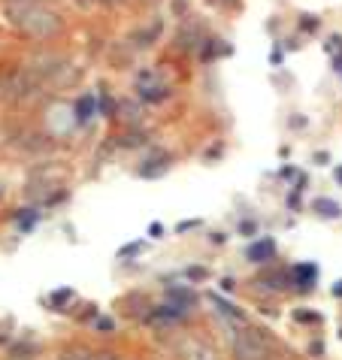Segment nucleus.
I'll return each instance as SVG.
<instances>
[{
  "instance_id": "obj_28",
  "label": "nucleus",
  "mask_w": 342,
  "mask_h": 360,
  "mask_svg": "<svg viewBox=\"0 0 342 360\" xmlns=\"http://www.w3.org/2000/svg\"><path fill=\"white\" fill-rule=\"evenodd\" d=\"M109 3H116V0H109Z\"/></svg>"
},
{
  "instance_id": "obj_2",
  "label": "nucleus",
  "mask_w": 342,
  "mask_h": 360,
  "mask_svg": "<svg viewBox=\"0 0 342 360\" xmlns=\"http://www.w3.org/2000/svg\"><path fill=\"white\" fill-rule=\"evenodd\" d=\"M231 351H233V360H272L276 342L261 327H242V330L233 333Z\"/></svg>"
},
{
  "instance_id": "obj_8",
  "label": "nucleus",
  "mask_w": 342,
  "mask_h": 360,
  "mask_svg": "<svg viewBox=\"0 0 342 360\" xmlns=\"http://www.w3.org/2000/svg\"><path fill=\"white\" fill-rule=\"evenodd\" d=\"M312 209H315L321 218H339V215H342L339 203H336V200H328V197H321V200H315V203H312Z\"/></svg>"
},
{
  "instance_id": "obj_17",
  "label": "nucleus",
  "mask_w": 342,
  "mask_h": 360,
  "mask_svg": "<svg viewBox=\"0 0 342 360\" xmlns=\"http://www.w3.org/2000/svg\"><path fill=\"white\" fill-rule=\"evenodd\" d=\"M94 330H97V333H116V321L106 318V315L97 318V321H94Z\"/></svg>"
},
{
  "instance_id": "obj_25",
  "label": "nucleus",
  "mask_w": 342,
  "mask_h": 360,
  "mask_svg": "<svg viewBox=\"0 0 342 360\" xmlns=\"http://www.w3.org/2000/svg\"><path fill=\"white\" fill-rule=\"evenodd\" d=\"M333 294H336V297H342V282H339L336 288H333Z\"/></svg>"
},
{
  "instance_id": "obj_21",
  "label": "nucleus",
  "mask_w": 342,
  "mask_h": 360,
  "mask_svg": "<svg viewBox=\"0 0 342 360\" xmlns=\"http://www.w3.org/2000/svg\"><path fill=\"white\" fill-rule=\"evenodd\" d=\"M149 236H151V240H161V236H164V224H158V221H155V224H149Z\"/></svg>"
},
{
  "instance_id": "obj_26",
  "label": "nucleus",
  "mask_w": 342,
  "mask_h": 360,
  "mask_svg": "<svg viewBox=\"0 0 342 360\" xmlns=\"http://www.w3.org/2000/svg\"><path fill=\"white\" fill-rule=\"evenodd\" d=\"M336 179H339V182H342V167H339V170H336Z\"/></svg>"
},
{
  "instance_id": "obj_1",
  "label": "nucleus",
  "mask_w": 342,
  "mask_h": 360,
  "mask_svg": "<svg viewBox=\"0 0 342 360\" xmlns=\"http://www.w3.org/2000/svg\"><path fill=\"white\" fill-rule=\"evenodd\" d=\"M6 21L19 30V34L30 36V40H49L61 30V19L52 10H45L36 0H12L6 3Z\"/></svg>"
},
{
  "instance_id": "obj_16",
  "label": "nucleus",
  "mask_w": 342,
  "mask_h": 360,
  "mask_svg": "<svg viewBox=\"0 0 342 360\" xmlns=\"http://www.w3.org/2000/svg\"><path fill=\"white\" fill-rule=\"evenodd\" d=\"M209 275L206 266H185V279L188 282H203Z\"/></svg>"
},
{
  "instance_id": "obj_19",
  "label": "nucleus",
  "mask_w": 342,
  "mask_h": 360,
  "mask_svg": "<svg viewBox=\"0 0 342 360\" xmlns=\"http://www.w3.org/2000/svg\"><path fill=\"white\" fill-rule=\"evenodd\" d=\"M200 224H203L200 218H191V221H179L176 233H188V231H194V227H200Z\"/></svg>"
},
{
  "instance_id": "obj_12",
  "label": "nucleus",
  "mask_w": 342,
  "mask_h": 360,
  "mask_svg": "<svg viewBox=\"0 0 342 360\" xmlns=\"http://www.w3.org/2000/svg\"><path fill=\"white\" fill-rule=\"evenodd\" d=\"M140 94L146 97V100H151V103H158V100H164V97L170 94V91H167L164 85H142V88H140Z\"/></svg>"
},
{
  "instance_id": "obj_24",
  "label": "nucleus",
  "mask_w": 342,
  "mask_h": 360,
  "mask_svg": "<svg viewBox=\"0 0 342 360\" xmlns=\"http://www.w3.org/2000/svg\"><path fill=\"white\" fill-rule=\"evenodd\" d=\"M233 285H237V282H233L231 275H227V279H222V290H233Z\"/></svg>"
},
{
  "instance_id": "obj_18",
  "label": "nucleus",
  "mask_w": 342,
  "mask_h": 360,
  "mask_svg": "<svg viewBox=\"0 0 342 360\" xmlns=\"http://www.w3.org/2000/svg\"><path fill=\"white\" fill-rule=\"evenodd\" d=\"M142 248V242H127V245H121V248L116 251V257H121V260H127L131 255H136V251Z\"/></svg>"
},
{
  "instance_id": "obj_6",
  "label": "nucleus",
  "mask_w": 342,
  "mask_h": 360,
  "mask_svg": "<svg viewBox=\"0 0 342 360\" xmlns=\"http://www.w3.org/2000/svg\"><path fill=\"white\" fill-rule=\"evenodd\" d=\"M12 221H15V227H19L21 233H30L36 227V221H40V212H36V206H25L21 212H15Z\"/></svg>"
},
{
  "instance_id": "obj_7",
  "label": "nucleus",
  "mask_w": 342,
  "mask_h": 360,
  "mask_svg": "<svg viewBox=\"0 0 342 360\" xmlns=\"http://www.w3.org/2000/svg\"><path fill=\"white\" fill-rule=\"evenodd\" d=\"M58 360H97V354L88 346H82V342H73V346H67L61 351Z\"/></svg>"
},
{
  "instance_id": "obj_14",
  "label": "nucleus",
  "mask_w": 342,
  "mask_h": 360,
  "mask_svg": "<svg viewBox=\"0 0 342 360\" xmlns=\"http://www.w3.org/2000/svg\"><path fill=\"white\" fill-rule=\"evenodd\" d=\"M288 279H291V275H285V273H264V275H261V282H264L267 288H285Z\"/></svg>"
},
{
  "instance_id": "obj_4",
  "label": "nucleus",
  "mask_w": 342,
  "mask_h": 360,
  "mask_svg": "<svg viewBox=\"0 0 342 360\" xmlns=\"http://www.w3.org/2000/svg\"><path fill=\"white\" fill-rule=\"evenodd\" d=\"M315 279H318V266L315 264H300V266H294L291 270V282H297L300 290H312Z\"/></svg>"
},
{
  "instance_id": "obj_20",
  "label": "nucleus",
  "mask_w": 342,
  "mask_h": 360,
  "mask_svg": "<svg viewBox=\"0 0 342 360\" xmlns=\"http://www.w3.org/2000/svg\"><path fill=\"white\" fill-rule=\"evenodd\" d=\"M239 233H242V236H255V233H257V221H242V224H239Z\"/></svg>"
},
{
  "instance_id": "obj_22",
  "label": "nucleus",
  "mask_w": 342,
  "mask_h": 360,
  "mask_svg": "<svg viewBox=\"0 0 342 360\" xmlns=\"http://www.w3.org/2000/svg\"><path fill=\"white\" fill-rule=\"evenodd\" d=\"M294 318L297 321H318V315H312V312H294Z\"/></svg>"
},
{
  "instance_id": "obj_23",
  "label": "nucleus",
  "mask_w": 342,
  "mask_h": 360,
  "mask_svg": "<svg viewBox=\"0 0 342 360\" xmlns=\"http://www.w3.org/2000/svg\"><path fill=\"white\" fill-rule=\"evenodd\" d=\"M309 351H312L315 357H321V351H324V346H321V342H312V346H309Z\"/></svg>"
},
{
  "instance_id": "obj_11",
  "label": "nucleus",
  "mask_w": 342,
  "mask_h": 360,
  "mask_svg": "<svg viewBox=\"0 0 342 360\" xmlns=\"http://www.w3.org/2000/svg\"><path fill=\"white\" fill-rule=\"evenodd\" d=\"M212 303L218 306V312H222V315H227V318H233V321H246V315H242L239 309H233V306L227 303V300H222V297H212Z\"/></svg>"
},
{
  "instance_id": "obj_13",
  "label": "nucleus",
  "mask_w": 342,
  "mask_h": 360,
  "mask_svg": "<svg viewBox=\"0 0 342 360\" xmlns=\"http://www.w3.org/2000/svg\"><path fill=\"white\" fill-rule=\"evenodd\" d=\"M73 300V288H64V290H55V294L49 297V303H52V309H67L64 303H70Z\"/></svg>"
},
{
  "instance_id": "obj_9",
  "label": "nucleus",
  "mask_w": 342,
  "mask_h": 360,
  "mask_svg": "<svg viewBox=\"0 0 342 360\" xmlns=\"http://www.w3.org/2000/svg\"><path fill=\"white\" fill-rule=\"evenodd\" d=\"M167 297H170L173 303H179V306H188V309L197 303V297H194L191 288H170V294H167Z\"/></svg>"
},
{
  "instance_id": "obj_27",
  "label": "nucleus",
  "mask_w": 342,
  "mask_h": 360,
  "mask_svg": "<svg viewBox=\"0 0 342 360\" xmlns=\"http://www.w3.org/2000/svg\"><path fill=\"white\" fill-rule=\"evenodd\" d=\"M0 200H3V185H0Z\"/></svg>"
},
{
  "instance_id": "obj_5",
  "label": "nucleus",
  "mask_w": 342,
  "mask_h": 360,
  "mask_svg": "<svg viewBox=\"0 0 342 360\" xmlns=\"http://www.w3.org/2000/svg\"><path fill=\"white\" fill-rule=\"evenodd\" d=\"M167 167H170V155H155V158H149V160H142L140 164V176H146V179H155V176H161L167 173Z\"/></svg>"
},
{
  "instance_id": "obj_15",
  "label": "nucleus",
  "mask_w": 342,
  "mask_h": 360,
  "mask_svg": "<svg viewBox=\"0 0 342 360\" xmlns=\"http://www.w3.org/2000/svg\"><path fill=\"white\" fill-rule=\"evenodd\" d=\"M34 346H30V342H19V346H12L10 348V357L12 360H25V357H30V354H34Z\"/></svg>"
},
{
  "instance_id": "obj_3",
  "label": "nucleus",
  "mask_w": 342,
  "mask_h": 360,
  "mask_svg": "<svg viewBox=\"0 0 342 360\" xmlns=\"http://www.w3.org/2000/svg\"><path fill=\"white\" fill-rule=\"evenodd\" d=\"M246 257L252 260V264H267V260L276 257V242H272L270 236H264V240H257V242L248 245Z\"/></svg>"
},
{
  "instance_id": "obj_10",
  "label": "nucleus",
  "mask_w": 342,
  "mask_h": 360,
  "mask_svg": "<svg viewBox=\"0 0 342 360\" xmlns=\"http://www.w3.org/2000/svg\"><path fill=\"white\" fill-rule=\"evenodd\" d=\"M91 116H94V97H82V100L79 103H76V121H79V125H82V121H88Z\"/></svg>"
}]
</instances>
